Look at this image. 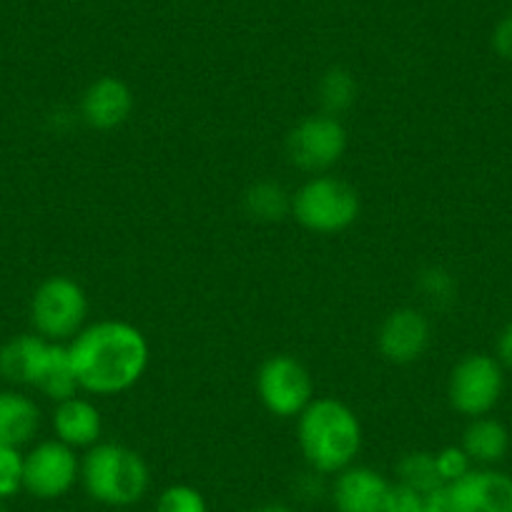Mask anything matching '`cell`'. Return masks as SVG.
Wrapping results in <instances>:
<instances>
[{"instance_id":"obj_22","label":"cell","mask_w":512,"mask_h":512,"mask_svg":"<svg viewBox=\"0 0 512 512\" xmlns=\"http://www.w3.org/2000/svg\"><path fill=\"white\" fill-rule=\"evenodd\" d=\"M154 512H209V502L196 487L176 482L161 490Z\"/></svg>"},{"instance_id":"obj_28","label":"cell","mask_w":512,"mask_h":512,"mask_svg":"<svg viewBox=\"0 0 512 512\" xmlns=\"http://www.w3.org/2000/svg\"><path fill=\"white\" fill-rule=\"evenodd\" d=\"M497 359L502 367L512 369V322L502 329L500 339H497Z\"/></svg>"},{"instance_id":"obj_23","label":"cell","mask_w":512,"mask_h":512,"mask_svg":"<svg viewBox=\"0 0 512 512\" xmlns=\"http://www.w3.org/2000/svg\"><path fill=\"white\" fill-rule=\"evenodd\" d=\"M23 490V452L0 445V500H11Z\"/></svg>"},{"instance_id":"obj_17","label":"cell","mask_w":512,"mask_h":512,"mask_svg":"<svg viewBox=\"0 0 512 512\" xmlns=\"http://www.w3.org/2000/svg\"><path fill=\"white\" fill-rule=\"evenodd\" d=\"M462 450L475 465L492 467L505 460L510 450V432L495 417H475L462 432Z\"/></svg>"},{"instance_id":"obj_13","label":"cell","mask_w":512,"mask_h":512,"mask_svg":"<svg viewBox=\"0 0 512 512\" xmlns=\"http://www.w3.org/2000/svg\"><path fill=\"white\" fill-rule=\"evenodd\" d=\"M134 111V93L121 78L101 76L83 91L81 118L96 131L123 126Z\"/></svg>"},{"instance_id":"obj_24","label":"cell","mask_w":512,"mask_h":512,"mask_svg":"<svg viewBox=\"0 0 512 512\" xmlns=\"http://www.w3.org/2000/svg\"><path fill=\"white\" fill-rule=\"evenodd\" d=\"M435 462L437 472H440L445 485H452V482H457L460 477H465L467 472L472 470V460L467 457V452L462 450V445L442 447L440 452H435Z\"/></svg>"},{"instance_id":"obj_30","label":"cell","mask_w":512,"mask_h":512,"mask_svg":"<svg viewBox=\"0 0 512 512\" xmlns=\"http://www.w3.org/2000/svg\"><path fill=\"white\" fill-rule=\"evenodd\" d=\"M0 512H11V510H8V507H6V500H0Z\"/></svg>"},{"instance_id":"obj_7","label":"cell","mask_w":512,"mask_h":512,"mask_svg":"<svg viewBox=\"0 0 512 512\" xmlns=\"http://www.w3.org/2000/svg\"><path fill=\"white\" fill-rule=\"evenodd\" d=\"M256 392L274 417H299L314 400V382L297 357L274 354L256 372Z\"/></svg>"},{"instance_id":"obj_9","label":"cell","mask_w":512,"mask_h":512,"mask_svg":"<svg viewBox=\"0 0 512 512\" xmlns=\"http://www.w3.org/2000/svg\"><path fill=\"white\" fill-rule=\"evenodd\" d=\"M347 151V128L337 116L319 113L299 121L287 136V156L307 174H324Z\"/></svg>"},{"instance_id":"obj_4","label":"cell","mask_w":512,"mask_h":512,"mask_svg":"<svg viewBox=\"0 0 512 512\" xmlns=\"http://www.w3.org/2000/svg\"><path fill=\"white\" fill-rule=\"evenodd\" d=\"M292 216L314 234H339L357 221L359 194L337 176L317 174L292 194Z\"/></svg>"},{"instance_id":"obj_2","label":"cell","mask_w":512,"mask_h":512,"mask_svg":"<svg viewBox=\"0 0 512 512\" xmlns=\"http://www.w3.org/2000/svg\"><path fill=\"white\" fill-rule=\"evenodd\" d=\"M297 442L304 460L319 475H337L362 452V425L337 397H314L299 415Z\"/></svg>"},{"instance_id":"obj_11","label":"cell","mask_w":512,"mask_h":512,"mask_svg":"<svg viewBox=\"0 0 512 512\" xmlns=\"http://www.w3.org/2000/svg\"><path fill=\"white\" fill-rule=\"evenodd\" d=\"M430 322L415 307H400L382 322L377 332V347L387 362L412 364L430 347Z\"/></svg>"},{"instance_id":"obj_16","label":"cell","mask_w":512,"mask_h":512,"mask_svg":"<svg viewBox=\"0 0 512 512\" xmlns=\"http://www.w3.org/2000/svg\"><path fill=\"white\" fill-rule=\"evenodd\" d=\"M41 430V407L18 390H0V445L26 447Z\"/></svg>"},{"instance_id":"obj_21","label":"cell","mask_w":512,"mask_h":512,"mask_svg":"<svg viewBox=\"0 0 512 512\" xmlns=\"http://www.w3.org/2000/svg\"><path fill=\"white\" fill-rule=\"evenodd\" d=\"M319 101L329 116H339L342 111H347L357 101V81L352 78V73L344 68H332L324 73L319 81Z\"/></svg>"},{"instance_id":"obj_5","label":"cell","mask_w":512,"mask_h":512,"mask_svg":"<svg viewBox=\"0 0 512 512\" xmlns=\"http://www.w3.org/2000/svg\"><path fill=\"white\" fill-rule=\"evenodd\" d=\"M88 297L71 277H48L31 297V324L38 337L66 344L86 327Z\"/></svg>"},{"instance_id":"obj_3","label":"cell","mask_w":512,"mask_h":512,"mask_svg":"<svg viewBox=\"0 0 512 512\" xmlns=\"http://www.w3.org/2000/svg\"><path fill=\"white\" fill-rule=\"evenodd\" d=\"M81 485L93 502L106 507H131L146 497L151 470L136 450L118 442H98L81 460Z\"/></svg>"},{"instance_id":"obj_8","label":"cell","mask_w":512,"mask_h":512,"mask_svg":"<svg viewBox=\"0 0 512 512\" xmlns=\"http://www.w3.org/2000/svg\"><path fill=\"white\" fill-rule=\"evenodd\" d=\"M81 482V460L61 440H43L23 455V490L36 500H61Z\"/></svg>"},{"instance_id":"obj_1","label":"cell","mask_w":512,"mask_h":512,"mask_svg":"<svg viewBox=\"0 0 512 512\" xmlns=\"http://www.w3.org/2000/svg\"><path fill=\"white\" fill-rule=\"evenodd\" d=\"M78 387L88 395L111 397L128 392L149 369V339L136 324L101 319L86 324L68 342Z\"/></svg>"},{"instance_id":"obj_25","label":"cell","mask_w":512,"mask_h":512,"mask_svg":"<svg viewBox=\"0 0 512 512\" xmlns=\"http://www.w3.org/2000/svg\"><path fill=\"white\" fill-rule=\"evenodd\" d=\"M420 289L430 302H450L452 294H455V279H452V274L445 272V269L430 267L420 274Z\"/></svg>"},{"instance_id":"obj_14","label":"cell","mask_w":512,"mask_h":512,"mask_svg":"<svg viewBox=\"0 0 512 512\" xmlns=\"http://www.w3.org/2000/svg\"><path fill=\"white\" fill-rule=\"evenodd\" d=\"M53 432L56 440L73 450H88L98 445L103 435V417L101 410L86 397H68V400L56 402L53 410Z\"/></svg>"},{"instance_id":"obj_6","label":"cell","mask_w":512,"mask_h":512,"mask_svg":"<svg viewBox=\"0 0 512 512\" xmlns=\"http://www.w3.org/2000/svg\"><path fill=\"white\" fill-rule=\"evenodd\" d=\"M505 390V372L500 359L490 354H467L452 367L450 382H447V397L452 410L460 415L485 417L500 402Z\"/></svg>"},{"instance_id":"obj_12","label":"cell","mask_w":512,"mask_h":512,"mask_svg":"<svg viewBox=\"0 0 512 512\" xmlns=\"http://www.w3.org/2000/svg\"><path fill=\"white\" fill-rule=\"evenodd\" d=\"M392 482L367 465H349L332 482V505L337 512H382Z\"/></svg>"},{"instance_id":"obj_26","label":"cell","mask_w":512,"mask_h":512,"mask_svg":"<svg viewBox=\"0 0 512 512\" xmlns=\"http://www.w3.org/2000/svg\"><path fill=\"white\" fill-rule=\"evenodd\" d=\"M382 512H425V495L400 482H392Z\"/></svg>"},{"instance_id":"obj_15","label":"cell","mask_w":512,"mask_h":512,"mask_svg":"<svg viewBox=\"0 0 512 512\" xmlns=\"http://www.w3.org/2000/svg\"><path fill=\"white\" fill-rule=\"evenodd\" d=\"M51 342L33 334H18L0 347V377L13 387H36Z\"/></svg>"},{"instance_id":"obj_27","label":"cell","mask_w":512,"mask_h":512,"mask_svg":"<svg viewBox=\"0 0 512 512\" xmlns=\"http://www.w3.org/2000/svg\"><path fill=\"white\" fill-rule=\"evenodd\" d=\"M492 51L505 61H512V13L502 16L492 31Z\"/></svg>"},{"instance_id":"obj_29","label":"cell","mask_w":512,"mask_h":512,"mask_svg":"<svg viewBox=\"0 0 512 512\" xmlns=\"http://www.w3.org/2000/svg\"><path fill=\"white\" fill-rule=\"evenodd\" d=\"M246 512H294L292 507L282 505V502H269V505H259V507H251Z\"/></svg>"},{"instance_id":"obj_19","label":"cell","mask_w":512,"mask_h":512,"mask_svg":"<svg viewBox=\"0 0 512 512\" xmlns=\"http://www.w3.org/2000/svg\"><path fill=\"white\" fill-rule=\"evenodd\" d=\"M244 209L251 219L272 224L292 214V196L274 181H259L244 194Z\"/></svg>"},{"instance_id":"obj_20","label":"cell","mask_w":512,"mask_h":512,"mask_svg":"<svg viewBox=\"0 0 512 512\" xmlns=\"http://www.w3.org/2000/svg\"><path fill=\"white\" fill-rule=\"evenodd\" d=\"M397 482L412 487L420 495H430V492L445 487L440 472H437L435 452H410L402 457L397 462Z\"/></svg>"},{"instance_id":"obj_10","label":"cell","mask_w":512,"mask_h":512,"mask_svg":"<svg viewBox=\"0 0 512 512\" xmlns=\"http://www.w3.org/2000/svg\"><path fill=\"white\" fill-rule=\"evenodd\" d=\"M452 512H512V477L495 467H472L447 485Z\"/></svg>"},{"instance_id":"obj_18","label":"cell","mask_w":512,"mask_h":512,"mask_svg":"<svg viewBox=\"0 0 512 512\" xmlns=\"http://www.w3.org/2000/svg\"><path fill=\"white\" fill-rule=\"evenodd\" d=\"M36 390L53 402H63L68 400V397H76V392L81 390V387H78L76 372H73L68 344L51 342L46 362H43L41 374H38Z\"/></svg>"}]
</instances>
